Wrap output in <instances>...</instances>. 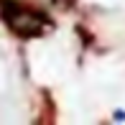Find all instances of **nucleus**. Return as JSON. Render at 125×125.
<instances>
[{"label": "nucleus", "instance_id": "nucleus-1", "mask_svg": "<svg viewBox=\"0 0 125 125\" xmlns=\"http://www.w3.org/2000/svg\"><path fill=\"white\" fill-rule=\"evenodd\" d=\"M3 18L13 28V33H18V36H41L43 28L49 26L43 13H38L33 8H26V5H18V3H5Z\"/></svg>", "mask_w": 125, "mask_h": 125}]
</instances>
